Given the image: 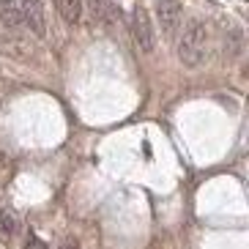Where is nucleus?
<instances>
[{"mask_svg": "<svg viewBox=\"0 0 249 249\" xmlns=\"http://www.w3.org/2000/svg\"><path fill=\"white\" fill-rule=\"evenodd\" d=\"M178 60L183 69H200L208 58V28L203 19H189L183 25V30H178Z\"/></svg>", "mask_w": 249, "mask_h": 249, "instance_id": "nucleus-1", "label": "nucleus"}, {"mask_svg": "<svg viewBox=\"0 0 249 249\" xmlns=\"http://www.w3.org/2000/svg\"><path fill=\"white\" fill-rule=\"evenodd\" d=\"M132 38H134V44H137V50L142 52V55H151V52L156 50L154 19H151V14H148V8L140 6V3L132 11Z\"/></svg>", "mask_w": 249, "mask_h": 249, "instance_id": "nucleus-2", "label": "nucleus"}, {"mask_svg": "<svg viewBox=\"0 0 249 249\" xmlns=\"http://www.w3.org/2000/svg\"><path fill=\"white\" fill-rule=\"evenodd\" d=\"M156 22L164 38H176L183 25V6L181 0H156Z\"/></svg>", "mask_w": 249, "mask_h": 249, "instance_id": "nucleus-3", "label": "nucleus"}, {"mask_svg": "<svg viewBox=\"0 0 249 249\" xmlns=\"http://www.w3.org/2000/svg\"><path fill=\"white\" fill-rule=\"evenodd\" d=\"M22 11V25L33 33L36 38L47 36V14H44V0H19Z\"/></svg>", "mask_w": 249, "mask_h": 249, "instance_id": "nucleus-4", "label": "nucleus"}, {"mask_svg": "<svg viewBox=\"0 0 249 249\" xmlns=\"http://www.w3.org/2000/svg\"><path fill=\"white\" fill-rule=\"evenodd\" d=\"M82 3H88V11L99 28L112 30L115 22H121V8L115 3H110V0H82Z\"/></svg>", "mask_w": 249, "mask_h": 249, "instance_id": "nucleus-5", "label": "nucleus"}, {"mask_svg": "<svg viewBox=\"0 0 249 249\" xmlns=\"http://www.w3.org/2000/svg\"><path fill=\"white\" fill-rule=\"evenodd\" d=\"M52 6H55L58 17L66 25H71V28H74V25L82 22V11H85L82 0H52Z\"/></svg>", "mask_w": 249, "mask_h": 249, "instance_id": "nucleus-6", "label": "nucleus"}, {"mask_svg": "<svg viewBox=\"0 0 249 249\" xmlns=\"http://www.w3.org/2000/svg\"><path fill=\"white\" fill-rule=\"evenodd\" d=\"M0 25L8 30H19L22 25V11H19V0H0Z\"/></svg>", "mask_w": 249, "mask_h": 249, "instance_id": "nucleus-7", "label": "nucleus"}, {"mask_svg": "<svg viewBox=\"0 0 249 249\" xmlns=\"http://www.w3.org/2000/svg\"><path fill=\"white\" fill-rule=\"evenodd\" d=\"M244 52V33L238 28H233L230 33H225V58L238 60V55Z\"/></svg>", "mask_w": 249, "mask_h": 249, "instance_id": "nucleus-8", "label": "nucleus"}, {"mask_svg": "<svg viewBox=\"0 0 249 249\" xmlns=\"http://www.w3.org/2000/svg\"><path fill=\"white\" fill-rule=\"evenodd\" d=\"M17 230H19L17 216L8 211V208H3V205H0V238H14Z\"/></svg>", "mask_w": 249, "mask_h": 249, "instance_id": "nucleus-9", "label": "nucleus"}, {"mask_svg": "<svg viewBox=\"0 0 249 249\" xmlns=\"http://www.w3.org/2000/svg\"><path fill=\"white\" fill-rule=\"evenodd\" d=\"M25 249H50V244H47V241H41L38 235H33V233H30V235H28V241H25Z\"/></svg>", "mask_w": 249, "mask_h": 249, "instance_id": "nucleus-10", "label": "nucleus"}, {"mask_svg": "<svg viewBox=\"0 0 249 249\" xmlns=\"http://www.w3.org/2000/svg\"><path fill=\"white\" fill-rule=\"evenodd\" d=\"M58 249H80V241H77L74 235H66V238L58 244Z\"/></svg>", "mask_w": 249, "mask_h": 249, "instance_id": "nucleus-11", "label": "nucleus"}, {"mask_svg": "<svg viewBox=\"0 0 249 249\" xmlns=\"http://www.w3.org/2000/svg\"><path fill=\"white\" fill-rule=\"evenodd\" d=\"M0 205H3V192H0Z\"/></svg>", "mask_w": 249, "mask_h": 249, "instance_id": "nucleus-12", "label": "nucleus"}]
</instances>
